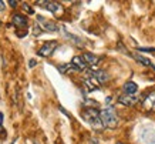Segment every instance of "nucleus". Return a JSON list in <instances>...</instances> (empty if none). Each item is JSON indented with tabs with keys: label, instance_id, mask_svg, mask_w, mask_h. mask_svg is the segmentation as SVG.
Wrapping results in <instances>:
<instances>
[{
	"label": "nucleus",
	"instance_id": "1",
	"mask_svg": "<svg viewBox=\"0 0 155 144\" xmlns=\"http://www.w3.org/2000/svg\"><path fill=\"white\" fill-rule=\"evenodd\" d=\"M100 117H101V123L104 127H107V129H117L118 127V117L113 107L108 106L104 110H101Z\"/></svg>",
	"mask_w": 155,
	"mask_h": 144
},
{
	"label": "nucleus",
	"instance_id": "2",
	"mask_svg": "<svg viewBox=\"0 0 155 144\" xmlns=\"http://www.w3.org/2000/svg\"><path fill=\"white\" fill-rule=\"evenodd\" d=\"M81 117L84 118L87 123H88L93 129H97V130H100V129H103L104 125L103 123H101V117H100V111L98 110H95V108H93V107H90V108H85L84 111L81 113Z\"/></svg>",
	"mask_w": 155,
	"mask_h": 144
},
{
	"label": "nucleus",
	"instance_id": "3",
	"mask_svg": "<svg viewBox=\"0 0 155 144\" xmlns=\"http://www.w3.org/2000/svg\"><path fill=\"white\" fill-rule=\"evenodd\" d=\"M36 19H37L36 24L38 26V29H40L41 32L53 33V32H57V30H58V26H57L54 22H51V20L46 19V17H43V16H37Z\"/></svg>",
	"mask_w": 155,
	"mask_h": 144
},
{
	"label": "nucleus",
	"instance_id": "4",
	"mask_svg": "<svg viewBox=\"0 0 155 144\" xmlns=\"http://www.w3.org/2000/svg\"><path fill=\"white\" fill-rule=\"evenodd\" d=\"M36 5L43 6L46 10L51 12L56 17H60V16H63V13H64V7H63L60 3H57V2H37Z\"/></svg>",
	"mask_w": 155,
	"mask_h": 144
},
{
	"label": "nucleus",
	"instance_id": "5",
	"mask_svg": "<svg viewBox=\"0 0 155 144\" xmlns=\"http://www.w3.org/2000/svg\"><path fill=\"white\" fill-rule=\"evenodd\" d=\"M57 46H58V43L56 42V40H51V42H46L44 44H43L40 49H38L37 54L41 57H48L51 56L53 53H54V50L57 49Z\"/></svg>",
	"mask_w": 155,
	"mask_h": 144
},
{
	"label": "nucleus",
	"instance_id": "6",
	"mask_svg": "<svg viewBox=\"0 0 155 144\" xmlns=\"http://www.w3.org/2000/svg\"><path fill=\"white\" fill-rule=\"evenodd\" d=\"M84 86L87 87V90H88V91L98 90L100 86H101V84L98 83V80H97L94 76H93L91 70H88V71H87V74H85V77H84Z\"/></svg>",
	"mask_w": 155,
	"mask_h": 144
},
{
	"label": "nucleus",
	"instance_id": "7",
	"mask_svg": "<svg viewBox=\"0 0 155 144\" xmlns=\"http://www.w3.org/2000/svg\"><path fill=\"white\" fill-rule=\"evenodd\" d=\"M142 107L147 111H155V91H151L145 98L142 100Z\"/></svg>",
	"mask_w": 155,
	"mask_h": 144
},
{
	"label": "nucleus",
	"instance_id": "8",
	"mask_svg": "<svg viewBox=\"0 0 155 144\" xmlns=\"http://www.w3.org/2000/svg\"><path fill=\"white\" fill-rule=\"evenodd\" d=\"M138 101H140V98H137L135 96H130V94H121L118 97V103H121L122 106H127V107L134 106Z\"/></svg>",
	"mask_w": 155,
	"mask_h": 144
},
{
	"label": "nucleus",
	"instance_id": "9",
	"mask_svg": "<svg viewBox=\"0 0 155 144\" xmlns=\"http://www.w3.org/2000/svg\"><path fill=\"white\" fill-rule=\"evenodd\" d=\"M71 64L74 66V69L77 70V71H84V70H87V67H88L87 61L84 60V57H83V56H75V57H73Z\"/></svg>",
	"mask_w": 155,
	"mask_h": 144
},
{
	"label": "nucleus",
	"instance_id": "10",
	"mask_svg": "<svg viewBox=\"0 0 155 144\" xmlns=\"http://www.w3.org/2000/svg\"><path fill=\"white\" fill-rule=\"evenodd\" d=\"M12 23H13L16 27L21 29V27H26V26H27V19H26L24 16H21V14L16 13L12 16Z\"/></svg>",
	"mask_w": 155,
	"mask_h": 144
},
{
	"label": "nucleus",
	"instance_id": "11",
	"mask_svg": "<svg viewBox=\"0 0 155 144\" xmlns=\"http://www.w3.org/2000/svg\"><path fill=\"white\" fill-rule=\"evenodd\" d=\"M91 73H93V76H94L95 79L98 80L100 84H104L107 83L108 80H110V77H108V74L104 71V70H91Z\"/></svg>",
	"mask_w": 155,
	"mask_h": 144
},
{
	"label": "nucleus",
	"instance_id": "12",
	"mask_svg": "<svg viewBox=\"0 0 155 144\" xmlns=\"http://www.w3.org/2000/svg\"><path fill=\"white\" fill-rule=\"evenodd\" d=\"M83 57H84V60L87 61V64L91 66V67H95V66L100 63V60H101L98 56H95V54H93V53H84Z\"/></svg>",
	"mask_w": 155,
	"mask_h": 144
},
{
	"label": "nucleus",
	"instance_id": "13",
	"mask_svg": "<svg viewBox=\"0 0 155 144\" xmlns=\"http://www.w3.org/2000/svg\"><path fill=\"white\" fill-rule=\"evenodd\" d=\"M124 94H130V96H135V93L138 91V86H137L134 81H127V83L124 84Z\"/></svg>",
	"mask_w": 155,
	"mask_h": 144
},
{
	"label": "nucleus",
	"instance_id": "14",
	"mask_svg": "<svg viewBox=\"0 0 155 144\" xmlns=\"http://www.w3.org/2000/svg\"><path fill=\"white\" fill-rule=\"evenodd\" d=\"M134 59H135L138 63H141V64H144V66H147V67H151L152 70H155V64L152 63L151 60H148L147 57H144V56H140V54H132V53H130Z\"/></svg>",
	"mask_w": 155,
	"mask_h": 144
},
{
	"label": "nucleus",
	"instance_id": "15",
	"mask_svg": "<svg viewBox=\"0 0 155 144\" xmlns=\"http://www.w3.org/2000/svg\"><path fill=\"white\" fill-rule=\"evenodd\" d=\"M61 30H63V34H64V36H66L67 39H70L71 42H74L78 47H83V46H84V43H83V40H81L80 37H77V36H74V34H71V33H68L64 27H61Z\"/></svg>",
	"mask_w": 155,
	"mask_h": 144
},
{
	"label": "nucleus",
	"instance_id": "16",
	"mask_svg": "<svg viewBox=\"0 0 155 144\" xmlns=\"http://www.w3.org/2000/svg\"><path fill=\"white\" fill-rule=\"evenodd\" d=\"M58 71L63 73V74H66V73H70V71H77L74 69V66L71 64V63H67V64H63V66H58Z\"/></svg>",
	"mask_w": 155,
	"mask_h": 144
},
{
	"label": "nucleus",
	"instance_id": "17",
	"mask_svg": "<svg viewBox=\"0 0 155 144\" xmlns=\"http://www.w3.org/2000/svg\"><path fill=\"white\" fill-rule=\"evenodd\" d=\"M140 51H155L154 47H138Z\"/></svg>",
	"mask_w": 155,
	"mask_h": 144
},
{
	"label": "nucleus",
	"instance_id": "18",
	"mask_svg": "<svg viewBox=\"0 0 155 144\" xmlns=\"http://www.w3.org/2000/svg\"><path fill=\"white\" fill-rule=\"evenodd\" d=\"M23 7H24L26 10H27V13H28V14H33V13H34L33 9H31V7H28V6H27V3H23Z\"/></svg>",
	"mask_w": 155,
	"mask_h": 144
},
{
	"label": "nucleus",
	"instance_id": "19",
	"mask_svg": "<svg viewBox=\"0 0 155 144\" xmlns=\"http://www.w3.org/2000/svg\"><path fill=\"white\" fill-rule=\"evenodd\" d=\"M28 64H30V66H28V67H34V66H36V64H37V61H36V60H34V59H31V60H30V61H28Z\"/></svg>",
	"mask_w": 155,
	"mask_h": 144
},
{
	"label": "nucleus",
	"instance_id": "20",
	"mask_svg": "<svg viewBox=\"0 0 155 144\" xmlns=\"http://www.w3.org/2000/svg\"><path fill=\"white\" fill-rule=\"evenodd\" d=\"M9 5L12 6V7H16V6H17V2H16V0H10Z\"/></svg>",
	"mask_w": 155,
	"mask_h": 144
},
{
	"label": "nucleus",
	"instance_id": "21",
	"mask_svg": "<svg viewBox=\"0 0 155 144\" xmlns=\"http://www.w3.org/2000/svg\"><path fill=\"white\" fill-rule=\"evenodd\" d=\"M5 7H6V3H5V2H0V12H3V10H5Z\"/></svg>",
	"mask_w": 155,
	"mask_h": 144
},
{
	"label": "nucleus",
	"instance_id": "22",
	"mask_svg": "<svg viewBox=\"0 0 155 144\" xmlns=\"http://www.w3.org/2000/svg\"><path fill=\"white\" fill-rule=\"evenodd\" d=\"M58 108H60V111H63V113H64V114H66V116H67V117H70V114H68V113H67V111H66V110H64V108H63V107H61V106H60V107H58Z\"/></svg>",
	"mask_w": 155,
	"mask_h": 144
},
{
	"label": "nucleus",
	"instance_id": "23",
	"mask_svg": "<svg viewBox=\"0 0 155 144\" xmlns=\"http://www.w3.org/2000/svg\"><path fill=\"white\" fill-rule=\"evenodd\" d=\"M2 121H3V114L0 113V124H2Z\"/></svg>",
	"mask_w": 155,
	"mask_h": 144
}]
</instances>
